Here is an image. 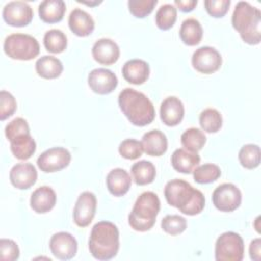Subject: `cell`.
I'll return each mask as SVG.
<instances>
[{"label":"cell","mask_w":261,"mask_h":261,"mask_svg":"<svg viewBox=\"0 0 261 261\" xmlns=\"http://www.w3.org/2000/svg\"><path fill=\"white\" fill-rule=\"evenodd\" d=\"M164 196L170 206L177 208L186 215H197L205 207L203 193L180 178L171 179L165 185Z\"/></svg>","instance_id":"1"},{"label":"cell","mask_w":261,"mask_h":261,"mask_svg":"<svg viewBox=\"0 0 261 261\" xmlns=\"http://www.w3.org/2000/svg\"><path fill=\"white\" fill-rule=\"evenodd\" d=\"M118 105L129 122L136 126H145L155 118L153 103L144 93L135 89H123L118 95Z\"/></svg>","instance_id":"2"},{"label":"cell","mask_w":261,"mask_h":261,"mask_svg":"<svg viewBox=\"0 0 261 261\" xmlns=\"http://www.w3.org/2000/svg\"><path fill=\"white\" fill-rule=\"evenodd\" d=\"M119 250V230L110 221H99L91 230L89 239V251L98 260H110Z\"/></svg>","instance_id":"3"},{"label":"cell","mask_w":261,"mask_h":261,"mask_svg":"<svg viewBox=\"0 0 261 261\" xmlns=\"http://www.w3.org/2000/svg\"><path fill=\"white\" fill-rule=\"evenodd\" d=\"M231 24L242 40L249 45H258L261 41V12L247 1H240L234 7Z\"/></svg>","instance_id":"4"},{"label":"cell","mask_w":261,"mask_h":261,"mask_svg":"<svg viewBox=\"0 0 261 261\" xmlns=\"http://www.w3.org/2000/svg\"><path fill=\"white\" fill-rule=\"evenodd\" d=\"M160 211V200L153 192H144L136 200L128 214V224L137 231L150 230Z\"/></svg>","instance_id":"5"},{"label":"cell","mask_w":261,"mask_h":261,"mask_svg":"<svg viewBox=\"0 0 261 261\" xmlns=\"http://www.w3.org/2000/svg\"><path fill=\"white\" fill-rule=\"evenodd\" d=\"M5 54L11 59L32 60L40 53V45L37 39L28 34H11L3 43Z\"/></svg>","instance_id":"6"},{"label":"cell","mask_w":261,"mask_h":261,"mask_svg":"<svg viewBox=\"0 0 261 261\" xmlns=\"http://www.w3.org/2000/svg\"><path fill=\"white\" fill-rule=\"evenodd\" d=\"M245 245L242 237L234 231L221 233L215 243L216 261H242Z\"/></svg>","instance_id":"7"},{"label":"cell","mask_w":261,"mask_h":261,"mask_svg":"<svg viewBox=\"0 0 261 261\" xmlns=\"http://www.w3.org/2000/svg\"><path fill=\"white\" fill-rule=\"evenodd\" d=\"M212 202L219 211L232 212L237 210L242 203V193L233 184L224 182L213 191Z\"/></svg>","instance_id":"8"},{"label":"cell","mask_w":261,"mask_h":261,"mask_svg":"<svg viewBox=\"0 0 261 261\" xmlns=\"http://www.w3.org/2000/svg\"><path fill=\"white\" fill-rule=\"evenodd\" d=\"M69 151L62 147H53L44 151L37 159V165L43 172H56L67 167L70 163Z\"/></svg>","instance_id":"9"},{"label":"cell","mask_w":261,"mask_h":261,"mask_svg":"<svg viewBox=\"0 0 261 261\" xmlns=\"http://www.w3.org/2000/svg\"><path fill=\"white\" fill-rule=\"evenodd\" d=\"M222 64L220 53L213 47L203 46L198 48L192 56L193 67L205 74H210L217 71Z\"/></svg>","instance_id":"10"},{"label":"cell","mask_w":261,"mask_h":261,"mask_svg":"<svg viewBox=\"0 0 261 261\" xmlns=\"http://www.w3.org/2000/svg\"><path fill=\"white\" fill-rule=\"evenodd\" d=\"M4 21L16 28L28 25L34 16L33 8L24 1H10L2 10Z\"/></svg>","instance_id":"11"},{"label":"cell","mask_w":261,"mask_h":261,"mask_svg":"<svg viewBox=\"0 0 261 261\" xmlns=\"http://www.w3.org/2000/svg\"><path fill=\"white\" fill-rule=\"evenodd\" d=\"M97 199L94 193L86 191L83 192L74 205L73 208V221L80 227L88 226L96 213Z\"/></svg>","instance_id":"12"},{"label":"cell","mask_w":261,"mask_h":261,"mask_svg":"<svg viewBox=\"0 0 261 261\" xmlns=\"http://www.w3.org/2000/svg\"><path fill=\"white\" fill-rule=\"evenodd\" d=\"M49 248L57 259L69 260L73 258L77 252V242L71 233L59 231L51 237Z\"/></svg>","instance_id":"13"},{"label":"cell","mask_w":261,"mask_h":261,"mask_svg":"<svg viewBox=\"0 0 261 261\" xmlns=\"http://www.w3.org/2000/svg\"><path fill=\"white\" fill-rule=\"evenodd\" d=\"M88 85L91 90L99 95H107L113 92L118 80L113 71L107 68H95L88 75Z\"/></svg>","instance_id":"14"},{"label":"cell","mask_w":261,"mask_h":261,"mask_svg":"<svg viewBox=\"0 0 261 261\" xmlns=\"http://www.w3.org/2000/svg\"><path fill=\"white\" fill-rule=\"evenodd\" d=\"M38 178L36 167L29 162L15 164L9 172V179L13 187L18 190H28L33 187Z\"/></svg>","instance_id":"15"},{"label":"cell","mask_w":261,"mask_h":261,"mask_svg":"<svg viewBox=\"0 0 261 261\" xmlns=\"http://www.w3.org/2000/svg\"><path fill=\"white\" fill-rule=\"evenodd\" d=\"M93 58L100 64H114L120 55L118 45L111 39L102 38L97 40L92 47Z\"/></svg>","instance_id":"16"},{"label":"cell","mask_w":261,"mask_h":261,"mask_svg":"<svg viewBox=\"0 0 261 261\" xmlns=\"http://www.w3.org/2000/svg\"><path fill=\"white\" fill-rule=\"evenodd\" d=\"M185 115V107L182 102L174 96L165 98L160 105V118L167 126H175L179 124Z\"/></svg>","instance_id":"17"},{"label":"cell","mask_w":261,"mask_h":261,"mask_svg":"<svg viewBox=\"0 0 261 261\" xmlns=\"http://www.w3.org/2000/svg\"><path fill=\"white\" fill-rule=\"evenodd\" d=\"M55 204L56 193L52 188L48 186H42L36 189L31 195L30 205L36 213H47L54 208Z\"/></svg>","instance_id":"18"},{"label":"cell","mask_w":261,"mask_h":261,"mask_svg":"<svg viewBox=\"0 0 261 261\" xmlns=\"http://www.w3.org/2000/svg\"><path fill=\"white\" fill-rule=\"evenodd\" d=\"M122 75L129 84L142 85L149 79L150 66L143 59H130L123 64Z\"/></svg>","instance_id":"19"},{"label":"cell","mask_w":261,"mask_h":261,"mask_svg":"<svg viewBox=\"0 0 261 261\" xmlns=\"http://www.w3.org/2000/svg\"><path fill=\"white\" fill-rule=\"evenodd\" d=\"M68 27L74 35L87 37L93 33L95 21L87 11L81 8H74L68 16Z\"/></svg>","instance_id":"20"},{"label":"cell","mask_w":261,"mask_h":261,"mask_svg":"<svg viewBox=\"0 0 261 261\" xmlns=\"http://www.w3.org/2000/svg\"><path fill=\"white\" fill-rule=\"evenodd\" d=\"M106 186L109 193L115 197L125 195L132 186L129 173L122 168L111 169L106 176Z\"/></svg>","instance_id":"21"},{"label":"cell","mask_w":261,"mask_h":261,"mask_svg":"<svg viewBox=\"0 0 261 261\" xmlns=\"http://www.w3.org/2000/svg\"><path fill=\"white\" fill-rule=\"evenodd\" d=\"M143 151L149 156H162L167 151V138L159 129H152L144 134L141 141Z\"/></svg>","instance_id":"22"},{"label":"cell","mask_w":261,"mask_h":261,"mask_svg":"<svg viewBox=\"0 0 261 261\" xmlns=\"http://www.w3.org/2000/svg\"><path fill=\"white\" fill-rule=\"evenodd\" d=\"M200 156L198 152H191L185 148L176 149L171 155V165L172 167L180 173L189 174L200 163Z\"/></svg>","instance_id":"23"},{"label":"cell","mask_w":261,"mask_h":261,"mask_svg":"<svg viewBox=\"0 0 261 261\" xmlns=\"http://www.w3.org/2000/svg\"><path fill=\"white\" fill-rule=\"evenodd\" d=\"M66 5L62 0H45L39 4L40 18L47 23H56L62 20Z\"/></svg>","instance_id":"24"},{"label":"cell","mask_w":261,"mask_h":261,"mask_svg":"<svg viewBox=\"0 0 261 261\" xmlns=\"http://www.w3.org/2000/svg\"><path fill=\"white\" fill-rule=\"evenodd\" d=\"M10 150L18 160H28L36 152V142L30 134H21L10 141Z\"/></svg>","instance_id":"25"},{"label":"cell","mask_w":261,"mask_h":261,"mask_svg":"<svg viewBox=\"0 0 261 261\" xmlns=\"http://www.w3.org/2000/svg\"><path fill=\"white\" fill-rule=\"evenodd\" d=\"M35 67L38 75L46 80L57 79L63 70L62 62L51 55H44L40 57L36 61Z\"/></svg>","instance_id":"26"},{"label":"cell","mask_w":261,"mask_h":261,"mask_svg":"<svg viewBox=\"0 0 261 261\" xmlns=\"http://www.w3.org/2000/svg\"><path fill=\"white\" fill-rule=\"evenodd\" d=\"M179 37L184 44L188 46L198 45L203 37V29L196 18H187L181 22Z\"/></svg>","instance_id":"27"},{"label":"cell","mask_w":261,"mask_h":261,"mask_svg":"<svg viewBox=\"0 0 261 261\" xmlns=\"http://www.w3.org/2000/svg\"><path fill=\"white\" fill-rule=\"evenodd\" d=\"M130 171L134 176V180L138 186L149 185L153 182L156 176L155 165L148 160H141L136 162L132 166Z\"/></svg>","instance_id":"28"},{"label":"cell","mask_w":261,"mask_h":261,"mask_svg":"<svg viewBox=\"0 0 261 261\" xmlns=\"http://www.w3.org/2000/svg\"><path fill=\"white\" fill-rule=\"evenodd\" d=\"M180 143L188 151L198 152L206 144V136L200 128L190 127L181 134Z\"/></svg>","instance_id":"29"},{"label":"cell","mask_w":261,"mask_h":261,"mask_svg":"<svg viewBox=\"0 0 261 261\" xmlns=\"http://www.w3.org/2000/svg\"><path fill=\"white\" fill-rule=\"evenodd\" d=\"M44 46L48 52L58 54L63 52L67 47L66 35L57 29L49 30L44 35Z\"/></svg>","instance_id":"30"},{"label":"cell","mask_w":261,"mask_h":261,"mask_svg":"<svg viewBox=\"0 0 261 261\" xmlns=\"http://www.w3.org/2000/svg\"><path fill=\"white\" fill-rule=\"evenodd\" d=\"M221 175L220 167L213 163H205L202 165H198L193 170L194 180L200 185L211 184L218 179Z\"/></svg>","instance_id":"31"},{"label":"cell","mask_w":261,"mask_h":261,"mask_svg":"<svg viewBox=\"0 0 261 261\" xmlns=\"http://www.w3.org/2000/svg\"><path fill=\"white\" fill-rule=\"evenodd\" d=\"M199 123L204 132L217 133L222 126V116L218 110L207 108L200 113Z\"/></svg>","instance_id":"32"},{"label":"cell","mask_w":261,"mask_h":261,"mask_svg":"<svg viewBox=\"0 0 261 261\" xmlns=\"http://www.w3.org/2000/svg\"><path fill=\"white\" fill-rule=\"evenodd\" d=\"M177 18V8L173 4H163L161 5L156 14H155V21L156 25L162 30L167 31L173 27Z\"/></svg>","instance_id":"33"},{"label":"cell","mask_w":261,"mask_h":261,"mask_svg":"<svg viewBox=\"0 0 261 261\" xmlns=\"http://www.w3.org/2000/svg\"><path fill=\"white\" fill-rule=\"evenodd\" d=\"M261 159L260 147L255 144L244 145L239 151V161L247 169H254L259 166Z\"/></svg>","instance_id":"34"},{"label":"cell","mask_w":261,"mask_h":261,"mask_svg":"<svg viewBox=\"0 0 261 261\" xmlns=\"http://www.w3.org/2000/svg\"><path fill=\"white\" fill-rule=\"evenodd\" d=\"M161 228L170 236H177L187 228V219L180 215H166L161 220Z\"/></svg>","instance_id":"35"},{"label":"cell","mask_w":261,"mask_h":261,"mask_svg":"<svg viewBox=\"0 0 261 261\" xmlns=\"http://www.w3.org/2000/svg\"><path fill=\"white\" fill-rule=\"evenodd\" d=\"M118 152L121 157L127 160H136L143 154V147L141 142L135 139H126L118 146Z\"/></svg>","instance_id":"36"},{"label":"cell","mask_w":261,"mask_h":261,"mask_svg":"<svg viewBox=\"0 0 261 261\" xmlns=\"http://www.w3.org/2000/svg\"><path fill=\"white\" fill-rule=\"evenodd\" d=\"M157 3V0H129L127 6L135 17L144 18L153 11Z\"/></svg>","instance_id":"37"},{"label":"cell","mask_w":261,"mask_h":261,"mask_svg":"<svg viewBox=\"0 0 261 261\" xmlns=\"http://www.w3.org/2000/svg\"><path fill=\"white\" fill-rule=\"evenodd\" d=\"M17 104L13 95L7 91L0 92V120L10 117L16 110Z\"/></svg>","instance_id":"38"},{"label":"cell","mask_w":261,"mask_h":261,"mask_svg":"<svg viewBox=\"0 0 261 261\" xmlns=\"http://www.w3.org/2000/svg\"><path fill=\"white\" fill-rule=\"evenodd\" d=\"M19 258L17 244L9 239L0 240V259L3 261H15Z\"/></svg>","instance_id":"39"},{"label":"cell","mask_w":261,"mask_h":261,"mask_svg":"<svg viewBox=\"0 0 261 261\" xmlns=\"http://www.w3.org/2000/svg\"><path fill=\"white\" fill-rule=\"evenodd\" d=\"M21 134H30L29 123L22 117H16L12 119L5 126V136L8 141Z\"/></svg>","instance_id":"40"},{"label":"cell","mask_w":261,"mask_h":261,"mask_svg":"<svg viewBox=\"0 0 261 261\" xmlns=\"http://www.w3.org/2000/svg\"><path fill=\"white\" fill-rule=\"evenodd\" d=\"M230 3V0H206L204 1V6L209 15L219 18L226 14Z\"/></svg>","instance_id":"41"},{"label":"cell","mask_w":261,"mask_h":261,"mask_svg":"<svg viewBox=\"0 0 261 261\" xmlns=\"http://www.w3.org/2000/svg\"><path fill=\"white\" fill-rule=\"evenodd\" d=\"M260 247H261V240L259 238L253 240L250 244L249 247V252H250V258L254 261H259L260 260Z\"/></svg>","instance_id":"42"},{"label":"cell","mask_w":261,"mask_h":261,"mask_svg":"<svg viewBox=\"0 0 261 261\" xmlns=\"http://www.w3.org/2000/svg\"><path fill=\"white\" fill-rule=\"evenodd\" d=\"M176 7L182 12L192 11L198 4L197 0H174Z\"/></svg>","instance_id":"43"},{"label":"cell","mask_w":261,"mask_h":261,"mask_svg":"<svg viewBox=\"0 0 261 261\" xmlns=\"http://www.w3.org/2000/svg\"><path fill=\"white\" fill-rule=\"evenodd\" d=\"M77 2H80V3H84V4H86V5H89V6H94V5H98V4H100V3H102V1H93V2H87V1H80V0H77Z\"/></svg>","instance_id":"44"}]
</instances>
